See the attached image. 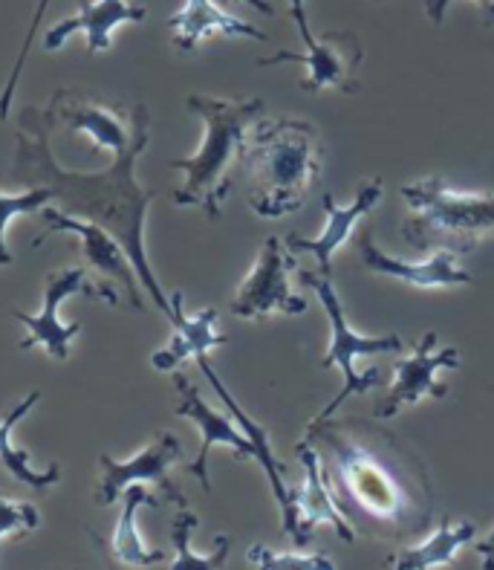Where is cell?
Listing matches in <instances>:
<instances>
[{
	"mask_svg": "<svg viewBox=\"0 0 494 570\" xmlns=\"http://www.w3.org/2000/svg\"><path fill=\"white\" fill-rule=\"evenodd\" d=\"M298 267L293 255L287 253L284 238H266L258 261L244 284L237 287V296L229 302V311L237 318H269L275 313L284 316H304L309 311V302L289 287V273Z\"/></svg>",
	"mask_w": 494,
	"mask_h": 570,
	"instance_id": "10",
	"label": "cell"
},
{
	"mask_svg": "<svg viewBox=\"0 0 494 570\" xmlns=\"http://www.w3.org/2000/svg\"><path fill=\"white\" fill-rule=\"evenodd\" d=\"M437 345V333L428 331L423 340L416 342L408 356H396L394 376H391V389L385 397L376 403L373 417L391 420L408 409V405L423 403V400H443L448 397V385L439 383L437 371L460 368V351L457 347H443L434 351Z\"/></svg>",
	"mask_w": 494,
	"mask_h": 570,
	"instance_id": "11",
	"label": "cell"
},
{
	"mask_svg": "<svg viewBox=\"0 0 494 570\" xmlns=\"http://www.w3.org/2000/svg\"><path fill=\"white\" fill-rule=\"evenodd\" d=\"M171 325L174 336L171 342L151 356V365L157 371H177L186 360H200L211 347H220L229 342V336L217 333V311L206 307L197 316H186L182 313V293L171 296Z\"/></svg>",
	"mask_w": 494,
	"mask_h": 570,
	"instance_id": "19",
	"label": "cell"
},
{
	"mask_svg": "<svg viewBox=\"0 0 494 570\" xmlns=\"http://www.w3.org/2000/svg\"><path fill=\"white\" fill-rule=\"evenodd\" d=\"M298 278H302L304 287H309L322 302L324 313L329 318V347L327 356L322 360V368H333L338 365L344 374V385L338 391L336 397L329 400L327 405L322 409L318 417H313L307 423L309 429L322 426L333 417L338 405L344 403L353 394H365V391L379 389L385 380H382L379 368H367V371H356V360L358 356H379V354H402L405 351V342L396 333H385V336H362V333H353V327L347 325V316H344L342 298H338L336 287H333V278H324L322 273H309V269H298Z\"/></svg>",
	"mask_w": 494,
	"mask_h": 570,
	"instance_id": "6",
	"label": "cell"
},
{
	"mask_svg": "<svg viewBox=\"0 0 494 570\" xmlns=\"http://www.w3.org/2000/svg\"><path fill=\"white\" fill-rule=\"evenodd\" d=\"M52 122L47 110L23 108L14 128V177L29 188H47L52 200L61 203L67 215L87 217V224L108 229L125 246L130 264L137 269L142 287L151 293L159 311L171 322V302L165 298L157 275L145 253V217L148 206L157 200V191L142 188L137 180V159L151 139V116L139 125V134L122 157L105 171H65L50 148Z\"/></svg>",
	"mask_w": 494,
	"mask_h": 570,
	"instance_id": "1",
	"label": "cell"
},
{
	"mask_svg": "<svg viewBox=\"0 0 494 570\" xmlns=\"http://www.w3.org/2000/svg\"><path fill=\"white\" fill-rule=\"evenodd\" d=\"M356 253L365 269L387 275V278H399L411 287H457V284L474 282V275L460 267L457 255L452 253H434L428 261H399L387 255L373 240L370 226H365L356 238Z\"/></svg>",
	"mask_w": 494,
	"mask_h": 570,
	"instance_id": "17",
	"label": "cell"
},
{
	"mask_svg": "<svg viewBox=\"0 0 494 570\" xmlns=\"http://www.w3.org/2000/svg\"><path fill=\"white\" fill-rule=\"evenodd\" d=\"M76 293L99 298V289H96L90 273H87L85 267L52 269V273L43 278V307L38 316L14 311L12 307V316L18 318L21 325H27V336L18 342V347H21V351H29V347H43L52 360H67V356H70L72 340L81 333V325L79 322L61 325L58 311H61V304H65L70 296H76Z\"/></svg>",
	"mask_w": 494,
	"mask_h": 570,
	"instance_id": "12",
	"label": "cell"
},
{
	"mask_svg": "<svg viewBox=\"0 0 494 570\" xmlns=\"http://www.w3.org/2000/svg\"><path fill=\"white\" fill-rule=\"evenodd\" d=\"M197 365H200V371H202V374H206L208 383H211V389L217 391V397L223 400V405L229 409V414H231V417H235L237 426L244 429L246 438H249V441L255 443V452H258V455H255V461H258L260 466H264L266 478H269V487H273L275 501H278V507H280V519H289V513H293V490H289L287 481H284V466H280V461H278V458H275L273 443H269V434L264 432V426H260L258 420H251L249 414H246L244 409H240V403H237V400L231 397L229 389L223 385V380H220V376H217V371L211 368V362H208L206 356H200V360H197Z\"/></svg>",
	"mask_w": 494,
	"mask_h": 570,
	"instance_id": "21",
	"label": "cell"
},
{
	"mask_svg": "<svg viewBox=\"0 0 494 570\" xmlns=\"http://www.w3.org/2000/svg\"><path fill=\"white\" fill-rule=\"evenodd\" d=\"M43 110L50 116L52 128L67 125L72 134H85L93 142V157L108 151L113 163L134 145L139 125L151 116L142 101H137L134 108H125L119 101L101 99L99 94L81 90V87L56 90Z\"/></svg>",
	"mask_w": 494,
	"mask_h": 570,
	"instance_id": "9",
	"label": "cell"
},
{
	"mask_svg": "<svg viewBox=\"0 0 494 570\" xmlns=\"http://www.w3.org/2000/svg\"><path fill=\"white\" fill-rule=\"evenodd\" d=\"M52 195L47 188H29L23 195H3L0 191V267L12 264V253L7 246V226L18 215H36L43 206H50Z\"/></svg>",
	"mask_w": 494,
	"mask_h": 570,
	"instance_id": "26",
	"label": "cell"
},
{
	"mask_svg": "<svg viewBox=\"0 0 494 570\" xmlns=\"http://www.w3.org/2000/svg\"><path fill=\"white\" fill-rule=\"evenodd\" d=\"M289 14L295 27L302 32L304 52H278V56L260 58L258 67L275 65H304L307 79L302 81L304 94H322V90H342V94H356L358 90V67L365 61V47L356 32H329L327 38H316L309 29L307 0H287Z\"/></svg>",
	"mask_w": 494,
	"mask_h": 570,
	"instance_id": "8",
	"label": "cell"
},
{
	"mask_svg": "<svg viewBox=\"0 0 494 570\" xmlns=\"http://www.w3.org/2000/svg\"><path fill=\"white\" fill-rule=\"evenodd\" d=\"M168 29L174 32V47L179 52H194L202 38L226 36V38H251V41H266L260 29L240 21L237 14L223 12L215 0H186V7L168 18Z\"/></svg>",
	"mask_w": 494,
	"mask_h": 570,
	"instance_id": "20",
	"label": "cell"
},
{
	"mask_svg": "<svg viewBox=\"0 0 494 570\" xmlns=\"http://www.w3.org/2000/svg\"><path fill=\"white\" fill-rule=\"evenodd\" d=\"M174 389H177V414L179 417L191 420L194 426L202 432V443H200V452L188 463V472H191L206 492L211 490V481H208V452L223 443V446H231L237 461H255V443L246 438L240 429H237L235 417H226V414L215 412L211 405L202 400V394L197 391V385L188 380L186 374H174Z\"/></svg>",
	"mask_w": 494,
	"mask_h": 570,
	"instance_id": "15",
	"label": "cell"
},
{
	"mask_svg": "<svg viewBox=\"0 0 494 570\" xmlns=\"http://www.w3.org/2000/svg\"><path fill=\"white\" fill-rule=\"evenodd\" d=\"M322 134L313 122L260 119L240 157L251 212L275 220L302 209L309 188L322 180Z\"/></svg>",
	"mask_w": 494,
	"mask_h": 570,
	"instance_id": "3",
	"label": "cell"
},
{
	"mask_svg": "<svg viewBox=\"0 0 494 570\" xmlns=\"http://www.w3.org/2000/svg\"><path fill=\"white\" fill-rule=\"evenodd\" d=\"M448 3H452V0H425V14H428L437 27H443ZM477 3H481L483 14H486V21L483 23H486V27H494V0H477Z\"/></svg>",
	"mask_w": 494,
	"mask_h": 570,
	"instance_id": "30",
	"label": "cell"
},
{
	"mask_svg": "<svg viewBox=\"0 0 494 570\" xmlns=\"http://www.w3.org/2000/svg\"><path fill=\"white\" fill-rule=\"evenodd\" d=\"M304 441L322 446L324 481L344 519L385 535H408L428 524L425 463L394 434L365 420H327Z\"/></svg>",
	"mask_w": 494,
	"mask_h": 570,
	"instance_id": "2",
	"label": "cell"
},
{
	"mask_svg": "<svg viewBox=\"0 0 494 570\" xmlns=\"http://www.w3.org/2000/svg\"><path fill=\"white\" fill-rule=\"evenodd\" d=\"M148 18V9L134 7V3H125V0H81L79 12L67 18V21L56 23V27L43 36V50H58L61 43L67 41L76 32H85L87 36V52L90 56H99V52H108L113 47V29L119 23L128 21H145Z\"/></svg>",
	"mask_w": 494,
	"mask_h": 570,
	"instance_id": "18",
	"label": "cell"
},
{
	"mask_svg": "<svg viewBox=\"0 0 494 570\" xmlns=\"http://www.w3.org/2000/svg\"><path fill=\"white\" fill-rule=\"evenodd\" d=\"M411 217L402 224V238L423 255H472L494 232V195H463L443 177H425L402 188Z\"/></svg>",
	"mask_w": 494,
	"mask_h": 570,
	"instance_id": "5",
	"label": "cell"
},
{
	"mask_svg": "<svg viewBox=\"0 0 494 570\" xmlns=\"http://www.w3.org/2000/svg\"><path fill=\"white\" fill-rule=\"evenodd\" d=\"M197 530V515L194 513H179L174 519V550H177V557H174L171 570H223L226 559H229V539L226 535H217L215 539V550L208 553V557H200V553H194L191 550V533Z\"/></svg>",
	"mask_w": 494,
	"mask_h": 570,
	"instance_id": "25",
	"label": "cell"
},
{
	"mask_svg": "<svg viewBox=\"0 0 494 570\" xmlns=\"http://www.w3.org/2000/svg\"><path fill=\"white\" fill-rule=\"evenodd\" d=\"M295 455L304 463L307 475H304V484L293 490V513H289V519H284V533L293 539V544L307 548L313 533H316V524H329L342 535V542H356V530L350 528V521L344 519L327 481H324L316 443L302 441L295 446Z\"/></svg>",
	"mask_w": 494,
	"mask_h": 570,
	"instance_id": "14",
	"label": "cell"
},
{
	"mask_svg": "<svg viewBox=\"0 0 494 570\" xmlns=\"http://www.w3.org/2000/svg\"><path fill=\"white\" fill-rule=\"evenodd\" d=\"M474 550H477V557L483 559V570H494V530Z\"/></svg>",
	"mask_w": 494,
	"mask_h": 570,
	"instance_id": "31",
	"label": "cell"
},
{
	"mask_svg": "<svg viewBox=\"0 0 494 570\" xmlns=\"http://www.w3.org/2000/svg\"><path fill=\"white\" fill-rule=\"evenodd\" d=\"M231 3H249V7H255L258 12L275 14V9H273V3H269V0H231Z\"/></svg>",
	"mask_w": 494,
	"mask_h": 570,
	"instance_id": "32",
	"label": "cell"
},
{
	"mask_svg": "<svg viewBox=\"0 0 494 570\" xmlns=\"http://www.w3.org/2000/svg\"><path fill=\"white\" fill-rule=\"evenodd\" d=\"M188 110L202 119V145L194 157L171 159V168L186 174V183L174 191L177 206H200L208 220H220L223 200L235 186L249 130L264 119V99H215L188 96Z\"/></svg>",
	"mask_w": 494,
	"mask_h": 570,
	"instance_id": "4",
	"label": "cell"
},
{
	"mask_svg": "<svg viewBox=\"0 0 494 570\" xmlns=\"http://www.w3.org/2000/svg\"><path fill=\"white\" fill-rule=\"evenodd\" d=\"M38 215L43 217V229L32 238V246H41L43 240L56 235V232H67L76 238V246H79L81 261H85V269L93 278L96 289H99V298L110 307L119 304V293L116 287L125 289L128 296L130 311H145V298L139 293V275L130 264L125 246L110 235L108 229H101L96 224H87V220H79V217L67 215V212L56 209V206H43Z\"/></svg>",
	"mask_w": 494,
	"mask_h": 570,
	"instance_id": "7",
	"label": "cell"
},
{
	"mask_svg": "<svg viewBox=\"0 0 494 570\" xmlns=\"http://www.w3.org/2000/svg\"><path fill=\"white\" fill-rule=\"evenodd\" d=\"M249 562L258 570H336V564L329 562L322 553L313 557H298V553H275V550L264 548V544H251Z\"/></svg>",
	"mask_w": 494,
	"mask_h": 570,
	"instance_id": "27",
	"label": "cell"
},
{
	"mask_svg": "<svg viewBox=\"0 0 494 570\" xmlns=\"http://www.w3.org/2000/svg\"><path fill=\"white\" fill-rule=\"evenodd\" d=\"M477 535V528L472 521H443L434 535H428L423 544L405 548L402 553L391 557L394 570H434L443 564L454 562L460 550L466 548Z\"/></svg>",
	"mask_w": 494,
	"mask_h": 570,
	"instance_id": "22",
	"label": "cell"
},
{
	"mask_svg": "<svg viewBox=\"0 0 494 570\" xmlns=\"http://www.w3.org/2000/svg\"><path fill=\"white\" fill-rule=\"evenodd\" d=\"M122 499H125L122 515H119L116 533H113V539H110V544H113V557L119 559L122 564H137V568H142V564L162 562L165 559L162 550L145 548L142 535H139V530H137L139 507H157L159 499H154L151 492L139 484L128 487Z\"/></svg>",
	"mask_w": 494,
	"mask_h": 570,
	"instance_id": "24",
	"label": "cell"
},
{
	"mask_svg": "<svg viewBox=\"0 0 494 570\" xmlns=\"http://www.w3.org/2000/svg\"><path fill=\"white\" fill-rule=\"evenodd\" d=\"M179 458H182V446H179L171 432L154 434V441L139 449V455L130 458V461H116L110 455H101L99 463L105 472H101V481L96 484V504H113L134 484H154L168 501L186 504L177 484L171 481V466Z\"/></svg>",
	"mask_w": 494,
	"mask_h": 570,
	"instance_id": "13",
	"label": "cell"
},
{
	"mask_svg": "<svg viewBox=\"0 0 494 570\" xmlns=\"http://www.w3.org/2000/svg\"><path fill=\"white\" fill-rule=\"evenodd\" d=\"M38 400H41V391H32V394H27L14 409H9L7 417L0 420V466H3L14 481H21V484L32 487V490H47V487L61 481V466L52 463V466H47V472H36L29 466L27 449L12 446V429L36 409Z\"/></svg>",
	"mask_w": 494,
	"mask_h": 570,
	"instance_id": "23",
	"label": "cell"
},
{
	"mask_svg": "<svg viewBox=\"0 0 494 570\" xmlns=\"http://www.w3.org/2000/svg\"><path fill=\"white\" fill-rule=\"evenodd\" d=\"M47 7H50V0H38L36 12H32V21H29L27 36H23L21 52H18V58H14V65H12V72H9L7 87H3V94H0V119H3V122H7V119H9V110H12V101H14V87H18V81H21L23 65H27L29 50H32V43H36V32H38V27H41L43 12H47Z\"/></svg>",
	"mask_w": 494,
	"mask_h": 570,
	"instance_id": "28",
	"label": "cell"
},
{
	"mask_svg": "<svg viewBox=\"0 0 494 570\" xmlns=\"http://www.w3.org/2000/svg\"><path fill=\"white\" fill-rule=\"evenodd\" d=\"M382 191H385V183L382 177H373V180H365L358 186L356 191V200L350 206H338L336 200L329 195L322 197L324 203V215H327V226L318 238L307 240L302 235H287L284 238V246L293 249V253H309L316 255L318 261V269H322L324 278H333V255L342 249L344 240H350V232L353 226L373 209V206H379L382 203Z\"/></svg>",
	"mask_w": 494,
	"mask_h": 570,
	"instance_id": "16",
	"label": "cell"
},
{
	"mask_svg": "<svg viewBox=\"0 0 494 570\" xmlns=\"http://www.w3.org/2000/svg\"><path fill=\"white\" fill-rule=\"evenodd\" d=\"M41 524V513L29 501H14L0 495V539L12 533H27Z\"/></svg>",
	"mask_w": 494,
	"mask_h": 570,
	"instance_id": "29",
	"label": "cell"
}]
</instances>
